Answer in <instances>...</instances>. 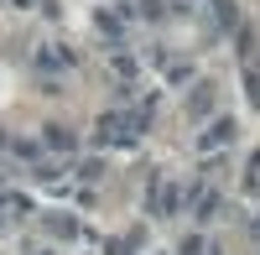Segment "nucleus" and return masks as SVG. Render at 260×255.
I'll use <instances>...</instances> for the list:
<instances>
[{"instance_id": "nucleus-6", "label": "nucleus", "mask_w": 260, "mask_h": 255, "mask_svg": "<svg viewBox=\"0 0 260 255\" xmlns=\"http://www.w3.org/2000/svg\"><path fill=\"white\" fill-rule=\"evenodd\" d=\"M130 250H141V229H130V235H120L110 245V255H130Z\"/></svg>"}, {"instance_id": "nucleus-10", "label": "nucleus", "mask_w": 260, "mask_h": 255, "mask_svg": "<svg viewBox=\"0 0 260 255\" xmlns=\"http://www.w3.org/2000/svg\"><path fill=\"white\" fill-rule=\"evenodd\" d=\"M213 16H219V26H234V0H213Z\"/></svg>"}, {"instance_id": "nucleus-3", "label": "nucleus", "mask_w": 260, "mask_h": 255, "mask_svg": "<svg viewBox=\"0 0 260 255\" xmlns=\"http://www.w3.org/2000/svg\"><path fill=\"white\" fill-rule=\"evenodd\" d=\"M229 141H234V120L219 115V120H208L203 131H198V151H224Z\"/></svg>"}, {"instance_id": "nucleus-8", "label": "nucleus", "mask_w": 260, "mask_h": 255, "mask_svg": "<svg viewBox=\"0 0 260 255\" xmlns=\"http://www.w3.org/2000/svg\"><path fill=\"white\" fill-rule=\"evenodd\" d=\"M47 229H52V235H62V240H78V224H73V219H57V214H52Z\"/></svg>"}, {"instance_id": "nucleus-9", "label": "nucleus", "mask_w": 260, "mask_h": 255, "mask_svg": "<svg viewBox=\"0 0 260 255\" xmlns=\"http://www.w3.org/2000/svg\"><path fill=\"white\" fill-rule=\"evenodd\" d=\"M245 193H260V151H250V172H245Z\"/></svg>"}, {"instance_id": "nucleus-7", "label": "nucleus", "mask_w": 260, "mask_h": 255, "mask_svg": "<svg viewBox=\"0 0 260 255\" xmlns=\"http://www.w3.org/2000/svg\"><path fill=\"white\" fill-rule=\"evenodd\" d=\"M47 146H57V151H73V136L62 131V125H47Z\"/></svg>"}, {"instance_id": "nucleus-4", "label": "nucleus", "mask_w": 260, "mask_h": 255, "mask_svg": "<svg viewBox=\"0 0 260 255\" xmlns=\"http://www.w3.org/2000/svg\"><path fill=\"white\" fill-rule=\"evenodd\" d=\"M208 110H213V83H198V89H192V99H187V115L203 120Z\"/></svg>"}, {"instance_id": "nucleus-12", "label": "nucleus", "mask_w": 260, "mask_h": 255, "mask_svg": "<svg viewBox=\"0 0 260 255\" xmlns=\"http://www.w3.org/2000/svg\"><path fill=\"white\" fill-rule=\"evenodd\" d=\"M78 177H83V182H99V177H104V167H99V162H83V167H78Z\"/></svg>"}, {"instance_id": "nucleus-2", "label": "nucleus", "mask_w": 260, "mask_h": 255, "mask_svg": "<svg viewBox=\"0 0 260 255\" xmlns=\"http://www.w3.org/2000/svg\"><path fill=\"white\" fill-rule=\"evenodd\" d=\"M146 208H151L156 219H172V214L182 208V187H177V182H151V193H146Z\"/></svg>"}, {"instance_id": "nucleus-1", "label": "nucleus", "mask_w": 260, "mask_h": 255, "mask_svg": "<svg viewBox=\"0 0 260 255\" xmlns=\"http://www.w3.org/2000/svg\"><path fill=\"white\" fill-rule=\"evenodd\" d=\"M141 125H146V115H104L99 120V141L104 146H136Z\"/></svg>"}, {"instance_id": "nucleus-11", "label": "nucleus", "mask_w": 260, "mask_h": 255, "mask_svg": "<svg viewBox=\"0 0 260 255\" xmlns=\"http://www.w3.org/2000/svg\"><path fill=\"white\" fill-rule=\"evenodd\" d=\"M182 255H219V250H213L208 240H187V245H182Z\"/></svg>"}, {"instance_id": "nucleus-5", "label": "nucleus", "mask_w": 260, "mask_h": 255, "mask_svg": "<svg viewBox=\"0 0 260 255\" xmlns=\"http://www.w3.org/2000/svg\"><path fill=\"white\" fill-rule=\"evenodd\" d=\"M192 214L213 219V214H219V193H213V187H198V193H192Z\"/></svg>"}]
</instances>
